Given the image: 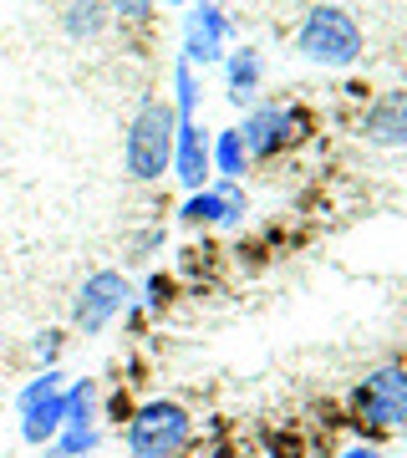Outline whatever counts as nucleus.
Masks as SVG:
<instances>
[{
	"instance_id": "10",
	"label": "nucleus",
	"mask_w": 407,
	"mask_h": 458,
	"mask_svg": "<svg viewBox=\"0 0 407 458\" xmlns=\"http://www.w3.org/2000/svg\"><path fill=\"white\" fill-rule=\"evenodd\" d=\"M179 219L183 225H240L244 219V189L234 179L209 183V189H199V194L183 199Z\"/></svg>"
},
{
	"instance_id": "15",
	"label": "nucleus",
	"mask_w": 407,
	"mask_h": 458,
	"mask_svg": "<svg viewBox=\"0 0 407 458\" xmlns=\"http://www.w3.org/2000/svg\"><path fill=\"white\" fill-rule=\"evenodd\" d=\"M209 158H214V174L219 179H244V164H250V153H244L240 143V128H225V132H214L209 138Z\"/></svg>"
},
{
	"instance_id": "7",
	"label": "nucleus",
	"mask_w": 407,
	"mask_h": 458,
	"mask_svg": "<svg viewBox=\"0 0 407 458\" xmlns=\"http://www.w3.org/2000/svg\"><path fill=\"white\" fill-rule=\"evenodd\" d=\"M295 128H301V113L295 107H280V102H260L250 107L240 123V143L250 158H276L295 143Z\"/></svg>"
},
{
	"instance_id": "14",
	"label": "nucleus",
	"mask_w": 407,
	"mask_h": 458,
	"mask_svg": "<svg viewBox=\"0 0 407 458\" xmlns=\"http://www.w3.org/2000/svg\"><path fill=\"white\" fill-rule=\"evenodd\" d=\"M107 0H66L62 5V31L72 41H92V36L107 31Z\"/></svg>"
},
{
	"instance_id": "9",
	"label": "nucleus",
	"mask_w": 407,
	"mask_h": 458,
	"mask_svg": "<svg viewBox=\"0 0 407 458\" xmlns=\"http://www.w3.org/2000/svg\"><path fill=\"white\" fill-rule=\"evenodd\" d=\"M174 179L199 194L214 179V158H209V132L199 128V117H179V138H174Z\"/></svg>"
},
{
	"instance_id": "17",
	"label": "nucleus",
	"mask_w": 407,
	"mask_h": 458,
	"mask_svg": "<svg viewBox=\"0 0 407 458\" xmlns=\"http://www.w3.org/2000/svg\"><path fill=\"white\" fill-rule=\"evenodd\" d=\"M199 107V72L189 62L174 66V117H194Z\"/></svg>"
},
{
	"instance_id": "20",
	"label": "nucleus",
	"mask_w": 407,
	"mask_h": 458,
	"mask_svg": "<svg viewBox=\"0 0 407 458\" xmlns=\"http://www.w3.org/2000/svg\"><path fill=\"white\" fill-rule=\"evenodd\" d=\"M168 301H174V280H168V276H148V285H143V306H148V311H163Z\"/></svg>"
},
{
	"instance_id": "18",
	"label": "nucleus",
	"mask_w": 407,
	"mask_h": 458,
	"mask_svg": "<svg viewBox=\"0 0 407 458\" xmlns=\"http://www.w3.org/2000/svg\"><path fill=\"white\" fill-rule=\"evenodd\" d=\"M51 448H62V454H102V428H62Z\"/></svg>"
},
{
	"instance_id": "3",
	"label": "nucleus",
	"mask_w": 407,
	"mask_h": 458,
	"mask_svg": "<svg viewBox=\"0 0 407 458\" xmlns=\"http://www.w3.org/2000/svg\"><path fill=\"white\" fill-rule=\"evenodd\" d=\"M295 51H301L310 66L346 72V66L361 62L367 36H361V21L352 16L346 5H310L306 21H301V31H295Z\"/></svg>"
},
{
	"instance_id": "19",
	"label": "nucleus",
	"mask_w": 407,
	"mask_h": 458,
	"mask_svg": "<svg viewBox=\"0 0 407 458\" xmlns=\"http://www.w3.org/2000/svg\"><path fill=\"white\" fill-rule=\"evenodd\" d=\"M62 352H66V331L62 327L41 331V336L31 342V357L41 361V367H56V361H62Z\"/></svg>"
},
{
	"instance_id": "5",
	"label": "nucleus",
	"mask_w": 407,
	"mask_h": 458,
	"mask_svg": "<svg viewBox=\"0 0 407 458\" xmlns=\"http://www.w3.org/2000/svg\"><path fill=\"white\" fill-rule=\"evenodd\" d=\"M352 418L372 433L407 423V361H387L352 387Z\"/></svg>"
},
{
	"instance_id": "13",
	"label": "nucleus",
	"mask_w": 407,
	"mask_h": 458,
	"mask_svg": "<svg viewBox=\"0 0 407 458\" xmlns=\"http://www.w3.org/2000/svg\"><path fill=\"white\" fill-rule=\"evenodd\" d=\"M66 423L62 428H102V387L98 377H77V382H66Z\"/></svg>"
},
{
	"instance_id": "6",
	"label": "nucleus",
	"mask_w": 407,
	"mask_h": 458,
	"mask_svg": "<svg viewBox=\"0 0 407 458\" xmlns=\"http://www.w3.org/2000/svg\"><path fill=\"white\" fill-rule=\"evenodd\" d=\"M229 41H234V21L225 16L219 0H194L183 11V56L199 72V66H219L229 56Z\"/></svg>"
},
{
	"instance_id": "21",
	"label": "nucleus",
	"mask_w": 407,
	"mask_h": 458,
	"mask_svg": "<svg viewBox=\"0 0 407 458\" xmlns=\"http://www.w3.org/2000/svg\"><path fill=\"white\" fill-rule=\"evenodd\" d=\"M336 458H382V454H377L372 443H352V448H342Z\"/></svg>"
},
{
	"instance_id": "12",
	"label": "nucleus",
	"mask_w": 407,
	"mask_h": 458,
	"mask_svg": "<svg viewBox=\"0 0 407 458\" xmlns=\"http://www.w3.org/2000/svg\"><path fill=\"white\" fill-rule=\"evenodd\" d=\"M265 82V56L255 47H240V51H229L225 56V87H229V98L234 102H250L255 92H260Z\"/></svg>"
},
{
	"instance_id": "4",
	"label": "nucleus",
	"mask_w": 407,
	"mask_h": 458,
	"mask_svg": "<svg viewBox=\"0 0 407 458\" xmlns=\"http://www.w3.org/2000/svg\"><path fill=\"white\" fill-rule=\"evenodd\" d=\"M132 301H138V291H132V280L123 270H92L72 295V331L77 336H102L117 316L132 311Z\"/></svg>"
},
{
	"instance_id": "2",
	"label": "nucleus",
	"mask_w": 407,
	"mask_h": 458,
	"mask_svg": "<svg viewBox=\"0 0 407 458\" xmlns=\"http://www.w3.org/2000/svg\"><path fill=\"white\" fill-rule=\"evenodd\" d=\"M128 458H183L194 443V412L174 397H148L128 412V423L117 428Z\"/></svg>"
},
{
	"instance_id": "22",
	"label": "nucleus",
	"mask_w": 407,
	"mask_h": 458,
	"mask_svg": "<svg viewBox=\"0 0 407 458\" xmlns=\"http://www.w3.org/2000/svg\"><path fill=\"white\" fill-rule=\"evenodd\" d=\"M47 458H102V454H62V448H41Z\"/></svg>"
},
{
	"instance_id": "11",
	"label": "nucleus",
	"mask_w": 407,
	"mask_h": 458,
	"mask_svg": "<svg viewBox=\"0 0 407 458\" xmlns=\"http://www.w3.org/2000/svg\"><path fill=\"white\" fill-rule=\"evenodd\" d=\"M66 393V387H62ZM62 393H51V397H36V403H21V443H31V448H51L56 443V433H62L66 423V403Z\"/></svg>"
},
{
	"instance_id": "1",
	"label": "nucleus",
	"mask_w": 407,
	"mask_h": 458,
	"mask_svg": "<svg viewBox=\"0 0 407 458\" xmlns=\"http://www.w3.org/2000/svg\"><path fill=\"white\" fill-rule=\"evenodd\" d=\"M174 138H179L174 102L148 98L123 132V174L132 183H163V174H174Z\"/></svg>"
},
{
	"instance_id": "16",
	"label": "nucleus",
	"mask_w": 407,
	"mask_h": 458,
	"mask_svg": "<svg viewBox=\"0 0 407 458\" xmlns=\"http://www.w3.org/2000/svg\"><path fill=\"white\" fill-rule=\"evenodd\" d=\"M107 16H113L123 31H148L153 16H158V0H107Z\"/></svg>"
},
{
	"instance_id": "8",
	"label": "nucleus",
	"mask_w": 407,
	"mask_h": 458,
	"mask_svg": "<svg viewBox=\"0 0 407 458\" xmlns=\"http://www.w3.org/2000/svg\"><path fill=\"white\" fill-rule=\"evenodd\" d=\"M357 132L372 148H407V87L367 102L357 117Z\"/></svg>"
},
{
	"instance_id": "23",
	"label": "nucleus",
	"mask_w": 407,
	"mask_h": 458,
	"mask_svg": "<svg viewBox=\"0 0 407 458\" xmlns=\"http://www.w3.org/2000/svg\"><path fill=\"white\" fill-rule=\"evenodd\" d=\"M163 5H189V0H163Z\"/></svg>"
}]
</instances>
